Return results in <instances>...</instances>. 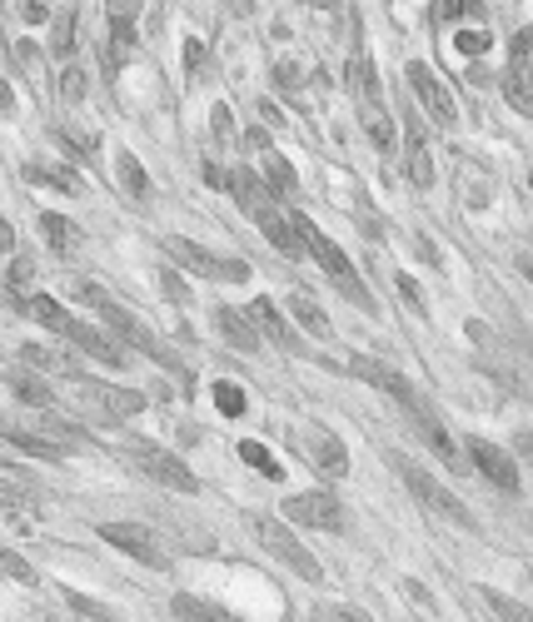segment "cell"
<instances>
[{
	"label": "cell",
	"instance_id": "obj_39",
	"mask_svg": "<svg viewBox=\"0 0 533 622\" xmlns=\"http://www.w3.org/2000/svg\"><path fill=\"white\" fill-rule=\"evenodd\" d=\"M60 100H65V105H75V100H85V75L75 71V65H71V71H65V75H60Z\"/></svg>",
	"mask_w": 533,
	"mask_h": 622
},
{
	"label": "cell",
	"instance_id": "obj_25",
	"mask_svg": "<svg viewBox=\"0 0 533 622\" xmlns=\"http://www.w3.org/2000/svg\"><path fill=\"white\" fill-rule=\"evenodd\" d=\"M170 618L175 622H239V618H230V608H214V602L195 598V593H175L170 598Z\"/></svg>",
	"mask_w": 533,
	"mask_h": 622
},
{
	"label": "cell",
	"instance_id": "obj_33",
	"mask_svg": "<svg viewBox=\"0 0 533 622\" xmlns=\"http://www.w3.org/2000/svg\"><path fill=\"white\" fill-rule=\"evenodd\" d=\"M235 448H239V458H245V463H249V469H255V473H264V478H274V483L285 478V469H280V458H274L264 444H255V438H245V444H235Z\"/></svg>",
	"mask_w": 533,
	"mask_h": 622
},
{
	"label": "cell",
	"instance_id": "obj_8",
	"mask_svg": "<svg viewBox=\"0 0 533 622\" xmlns=\"http://www.w3.org/2000/svg\"><path fill=\"white\" fill-rule=\"evenodd\" d=\"M404 80L414 85V100L429 110V115H434V125H444V129L459 125V105H454L449 85L438 80V75L429 71L424 60H409V65H404Z\"/></svg>",
	"mask_w": 533,
	"mask_h": 622
},
{
	"label": "cell",
	"instance_id": "obj_4",
	"mask_svg": "<svg viewBox=\"0 0 533 622\" xmlns=\"http://www.w3.org/2000/svg\"><path fill=\"white\" fill-rule=\"evenodd\" d=\"M125 458H131L154 488H170V494H200V478L190 473V463H179L170 448L150 444V438H131V444H125Z\"/></svg>",
	"mask_w": 533,
	"mask_h": 622
},
{
	"label": "cell",
	"instance_id": "obj_43",
	"mask_svg": "<svg viewBox=\"0 0 533 622\" xmlns=\"http://www.w3.org/2000/svg\"><path fill=\"white\" fill-rule=\"evenodd\" d=\"M454 50H463V55H484V50H488V36H484V30H463V36L454 40Z\"/></svg>",
	"mask_w": 533,
	"mask_h": 622
},
{
	"label": "cell",
	"instance_id": "obj_12",
	"mask_svg": "<svg viewBox=\"0 0 533 622\" xmlns=\"http://www.w3.org/2000/svg\"><path fill=\"white\" fill-rule=\"evenodd\" d=\"M299 453H305L320 473H330V478H344V473H349V448H344L330 428H320V423L299 428Z\"/></svg>",
	"mask_w": 533,
	"mask_h": 622
},
{
	"label": "cell",
	"instance_id": "obj_47",
	"mask_svg": "<svg viewBox=\"0 0 533 622\" xmlns=\"http://www.w3.org/2000/svg\"><path fill=\"white\" fill-rule=\"evenodd\" d=\"M210 125H214V135H220V140H230V129H235V120H230V110H225V105H214Z\"/></svg>",
	"mask_w": 533,
	"mask_h": 622
},
{
	"label": "cell",
	"instance_id": "obj_9",
	"mask_svg": "<svg viewBox=\"0 0 533 622\" xmlns=\"http://www.w3.org/2000/svg\"><path fill=\"white\" fill-rule=\"evenodd\" d=\"M404 483H409V494L419 498V503L429 508V513H438L444 523H454V528H474V513L459 503V498L444 488V483H434L424 469H414V463H404Z\"/></svg>",
	"mask_w": 533,
	"mask_h": 622
},
{
	"label": "cell",
	"instance_id": "obj_20",
	"mask_svg": "<svg viewBox=\"0 0 533 622\" xmlns=\"http://www.w3.org/2000/svg\"><path fill=\"white\" fill-rule=\"evenodd\" d=\"M255 224H260L264 235H270V245L280 249V254H289V259H299L305 254V245H299V235H295V220H289L280 204H270V210H260L255 214Z\"/></svg>",
	"mask_w": 533,
	"mask_h": 622
},
{
	"label": "cell",
	"instance_id": "obj_36",
	"mask_svg": "<svg viewBox=\"0 0 533 622\" xmlns=\"http://www.w3.org/2000/svg\"><path fill=\"white\" fill-rule=\"evenodd\" d=\"M484 598L494 602V612H498L504 622H533V608H523V602L504 598V593H494V587H484Z\"/></svg>",
	"mask_w": 533,
	"mask_h": 622
},
{
	"label": "cell",
	"instance_id": "obj_13",
	"mask_svg": "<svg viewBox=\"0 0 533 622\" xmlns=\"http://www.w3.org/2000/svg\"><path fill=\"white\" fill-rule=\"evenodd\" d=\"M504 95H509L519 110H529V115H533V30L513 36L509 75H504Z\"/></svg>",
	"mask_w": 533,
	"mask_h": 622
},
{
	"label": "cell",
	"instance_id": "obj_24",
	"mask_svg": "<svg viewBox=\"0 0 533 622\" xmlns=\"http://www.w3.org/2000/svg\"><path fill=\"white\" fill-rule=\"evenodd\" d=\"M260 179H264V189H270V200L274 195H280V200H295L299 195V179H295V170H289V160L285 154H274V150H264Z\"/></svg>",
	"mask_w": 533,
	"mask_h": 622
},
{
	"label": "cell",
	"instance_id": "obj_23",
	"mask_svg": "<svg viewBox=\"0 0 533 622\" xmlns=\"http://www.w3.org/2000/svg\"><path fill=\"white\" fill-rule=\"evenodd\" d=\"M25 314L36 319L40 329H50V334H60V339H65V334H71V309L65 304H55V299H50V294H30V299H25Z\"/></svg>",
	"mask_w": 533,
	"mask_h": 622
},
{
	"label": "cell",
	"instance_id": "obj_40",
	"mask_svg": "<svg viewBox=\"0 0 533 622\" xmlns=\"http://www.w3.org/2000/svg\"><path fill=\"white\" fill-rule=\"evenodd\" d=\"M0 508H36V498L21 483H0Z\"/></svg>",
	"mask_w": 533,
	"mask_h": 622
},
{
	"label": "cell",
	"instance_id": "obj_34",
	"mask_svg": "<svg viewBox=\"0 0 533 622\" xmlns=\"http://www.w3.org/2000/svg\"><path fill=\"white\" fill-rule=\"evenodd\" d=\"M40 235L50 239V249H55V254H71L75 229H71L65 220H60V214H40Z\"/></svg>",
	"mask_w": 533,
	"mask_h": 622
},
{
	"label": "cell",
	"instance_id": "obj_32",
	"mask_svg": "<svg viewBox=\"0 0 533 622\" xmlns=\"http://www.w3.org/2000/svg\"><path fill=\"white\" fill-rule=\"evenodd\" d=\"M21 359H25V364H36L40 374H65V378H75V364H71V359H65V353H55V349H46V344H25Z\"/></svg>",
	"mask_w": 533,
	"mask_h": 622
},
{
	"label": "cell",
	"instance_id": "obj_42",
	"mask_svg": "<svg viewBox=\"0 0 533 622\" xmlns=\"http://www.w3.org/2000/svg\"><path fill=\"white\" fill-rule=\"evenodd\" d=\"M65 608L85 612V618H106V612H110V608H100V602H90L85 593H71V587H65Z\"/></svg>",
	"mask_w": 533,
	"mask_h": 622
},
{
	"label": "cell",
	"instance_id": "obj_26",
	"mask_svg": "<svg viewBox=\"0 0 533 622\" xmlns=\"http://www.w3.org/2000/svg\"><path fill=\"white\" fill-rule=\"evenodd\" d=\"M249 324H255V334H270L280 349H299V339L285 329V319H280V309H274L270 299H255V304H249Z\"/></svg>",
	"mask_w": 533,
	"mask_h": 622
},
{
	"label": "cell",
	"instance_id": "obj_46",
	"mask_svg": "<svg viewBox=\"0 0 533 622\" xmlns=\"http://www.w3.org/2000/svg\"><path fill=\"white\" fill-rule=\"evenodd\" d=\"M21 21H25V25L50 21V5H46V0H25V5H21Z\"/></svg>",
	"mask_w": 533,
	"mask_h": 622
},
{
	"label": "cell",
	"instance_id": "obj_18",
	"mask_svg": "<svg viewBox=\"0 0 533 622\" xmlns=\"http://www.w3.org/2000/svg\"><path fill=\"white\" fill-rule=\"evenodd\" d=\"M404 154H409V185H419V189H429L434 185V154H429V135H424V125H419V115H409L404 120Z\"/></svg>",
	"mask_w": 533,
	"mask_h": 622
},
{
	"label": "cell",
	"instance_id": "obj_14",
	"mask_svg": "<svg viewBox=\"0 0 533 622\" xmlns=\"http://www.w3.org/2000/svg\"><path fill=\"white\" fill-rule=\"evenodd\" d=\"M404 409H409V419L419 423V434L429 438V448H434V458H438V463H449V469H463L459 444H454V434H449V428H444V423H438V413L429 409V403L419 399V394H414V399H409V403H404Z\"/></svg>",
	"mask_w": 533,
	"mask_h": 622
},
{
	"label": "cell",
	"instance_id": "obj_38",
	"mask_svg": "<svg viewBox=\"0 0 533 622\" xmlns=\"http://www.w3.org/2000/svg\"><path fill=\"white\" fill-rule=\"evenodd\" d=\"M75 40V11H60L55 15V36H50V50H55V55H65V46H71Z\"/></svg>",
	"mask_w": 533,
	"mask_h": 622
},
{
	"label": "cell",
	"instance_id": "obj_28",
	"mask_svg": "<svg viewBox=\"0 0 533 622\" xmlns=\"http://www.w3.org/2000/svg\"><path fill=\"white\" fill-rule=\"evenodd\" d=\"M289 314H295V319H299V329H309L314 339H330V334H334L330 314H324V309L314 304L309 294H295V299H289Z\"/></svg>",
	"mask_w": 533,
	"mask_h": 622
},
{
	"label": "cell",
	"instance_id": "obj_21",
	"mask_svg": "<svg viewBox=\"0 0 533 622\" xmlns=\"http://www.w3.org/2000/svg\"><path fill=\"white\" fill-rule=\"evenodd\" d=\"M214 329H220V339L225 344H235V349H245V353L260 349V334H255L249 314H239V309H230V304L214 309Z\"/></svg>",
	"mask_w": 533,
	"mask_h": 622
},
{
	"label": "cell",
	"instance_id": "obj_44",
	"mask_svg": "<svg viewBox=\"0 0 533 622\" xmlns=\"http://www.w3.org/2000/svg\"><path fill=\"white\" fill-rule=\"evenodd\" d=\"M30 279H36V264L21 254V259L11 264V279H5V284H11V289H21V284H30Z\"/></svg>",
	"mask_w": 533,
	"mask_h": 622
},
{
	"label": "cell",
	"instance_id": "obj_3",
	"mask_svg": "<svg viewBox=\"0 0 533 622\" xmlns=\"http://www.w3.org/2000/svg\"><path fill=\"white\" fill-rule=\"evenodd\" d=\"M349 85H355V105H359V125H364V135H369V145L380 154H389L394 150V120H389V110H384V100H380V80H374V65H369L364 55L349 65Z\"/></svg>",
	"mask_w": 533,
	"mask_h": 622
},
{
	"label": "cell",
	"instance_id": "obj_53",
	"mask_svg": "<svg viewBox=\"0 0 533 622\" xmlns=\"http://www.w3.org/2000/svg\"><path fill=\"white\" fill-rule=\"evenodd\" d=\"M50 622H65V618H50Z\"/></svg>",
	"mask_w": 533,
	"mask_h": 622
},
{
	"label": "cell",
	"instance_id": "obj_30",
	"mask_svg": "<svg viewBox=\"0 0 533 622\" xmlns=\"http://www.w3.org/2000/svg\"><path fill=\"white\" fill-rule=\"evenodd\" d=\"M11 60H15V71H21L30 85H46V50H40L36 40H15Z\"/></svg>",
	"mask_w": 533,
	"mask_h": 622
},
{
	"label": "cell",
	"instance_id": "obj_50",
	"mask_svg": "<svg viewBox=\"0 0 533 622\" xmlns=\"http://www.w3.org/2000/svg\"><path fill=\"white\" fill-rule=\"evenodd\" d=\"M165 289H170V299H185V284H179L175 274H165Z\"/></svg>",
	"mask_w": 533,
	"mask_h": 622
},
{
	"label": "cell",
	"instance_id": "obj_2",
	"mask_svg": "<svg viewBox=\"0 0 533 622\" xmlns=\"http://www.w3.org/2000/svg\"><path fill=\"white\" fill-rule=\"evenodd\" d=\"M75 294H80L85 304H96V309H100V319H106V324H110V334H115L120 344H131V349L150 353V359H160V364H165V369H179L175 349H165V344H160L150 329H145L140 319H131V314H125V309H120V304H110V299L96 289V284H75Z\"/></svg>",
	"mask_w": 533,
	"mask_h": 622
},
{
	"label": "cell",
	"instance_id": "obj_11",
	"mask_svg": "<svg viewBox=\"0 0 533 622\" xmlns=\"http://www.w3.org/2000/svg\"><path fill=\"white\" fill-rule=\"evenodd\" d=\"M285 518L299 523V528H320V533H339L344 528V508L334 494L314 488V494H295L285 498Z\"/></svg>",
	"mask_w": 533,
	"mask_h": 622
},
{
	"label": "cell",
	"instance_id": "obj_27",
	"mask_svg": "<svg viewBox=\"0 0 533 622\" xmlns=\"http://www.w3.org/2000/svg\"><path fill=\"white\" fill-rule=\"evenodd\" d=\"M25 179L50 185V189H65V195H80V175H75L71 165H55V160H30V165H25Z\"/></svg>",
	"mask_w": 533,
	"mask_h": 622
},
{
	"label": "cell",
	"instance_id": "obj_41",
	"mask_svg": "<svg viewBox=\"0 0 533 622\" xmlns=\"http://www.w3.org/2000/svg\"><path fill=\"white\" fill-rule=\"evenodd\" d=\"M204 71H210V55H204L200 40H190L185 46V75H204Z\"/></svg>",
	"mask_w": 533,
	"mask_h": 622
},
{
	"label": "cell",
	"instance_id": "obj_51",
	"mask_svg": "<svg viewBox=\"0 0 533 622\" xmlns=\"http://www.w3.org/2000/svg\"><path fill=\"white\" fill-rule=\"evenodd\" d=\"M5 105H11V90H5V85H0V115H5Z\"/></svg>",
	"mask_w": 533,
	"mask_h": 622
},
{
	"label": "cell",
	"instance_id": "obj_45",
	"mask_svg": "<svg viewBox=\"0 0 533 622\" xmlns=\"http://www.w3.org/2000/svg\"><path fill=\"white\" fill-rule=\"evenodd\" d=\"M469 11H479V5H463V0H438L434 5L438 21H459V15H469Z\"/></svg>",
	"mask_w": 533,
	"mask_h": 622
},
{
	"label": "cell",
	"instance_id": "obj_16",
	"mask_svg": "<svg viewBox=\"0 0 533 622\" xmlns=\"http://www.w3.org/2000/svg\"><path fill=\"white\" fill-rule=\"evenodd\" d=\"M344 374L364 378V384H369V388H380V394H394L399 403L414 399V388H409V378H404L399 369L380 364V359H364V353H349V369H344Z\"/></svg>",
	"mask_w": 533,
	"mask_h": 622
},
{
	"label": "cell",
	"instance_id": "obj_49",
	"mask_svg": "<svg viewBox=\"0 0 533 622\" xmlns=\"http://www.w3.org/2000/svg\"><path fill=\"white\" fill-rule=\"evenodd\" d=\"M11 249H15V229L0 220V254H11Z\"/></svg>",
	"mask_w": 533,
	"mask_h": 622
},
{
	"label": "cell",
	"instance_id": "obj_7",
	"mask_svg": "<svg viewBox=\"0 0 533 622\" xmlns=\"http://www.w3.org/2000/svg\"><path fill=\"white\" fill-rule=\"evenodd\" d=\"M255 533H260V543H264V548H270V558H274V563H285L295 577H305V583H320V577H324L320 558H314V552H309L305 543H299L289 528H280V523H270V518H260V523H255Z\"/></svg>",
	"mask_w": 533,
	"mask_h": 622
},
{
	"label": "cell",
	"instance_id": "obj_31",
	"mask_svg": "<svg viewBox=\"0 0 533 622\" xmlns=\"http://www.w3.org/2000/svg\"><path fill=\"white\" fill-rule=\"evenodd\" d=\"M115 175H120V185L131 189V200H150V175H145V165L131 150L115 154Z\"/></svg>",
	"mask_w": 533,
	"mask_h": 622
},
{
	"label": "cell",
	"instance_id": "obj_6",
	"mask_svg": "<svg viewBox=\"0 0 533 622\" xmlns=\"http://www.w3.org/2000/svg\"><path fill=\"white\" fill-rule=\"evenodd\" d=\"M71 394L85 403V409H96L100 419H140L150 409L140 388H120V384H100V378H71Z\"/></svg>",
	"mask_w": 533,
	"mask_h": 622
},
{
	"label": "cell",
	"instance_id": "obj_37",
	"mask_svg": "<svg viewBox=\"0 0 533 622\" xmlns=\"http://www.w3.org/2000/svg\"><path fill=\"white\" fill-rule=\"evenodd\" d=\"M0 573H5V577H15V583H36V568L25 563L21 552H11V548H5V543H0Z\"/></svg>",
	"mask_w": 533,
	"mask_h": 622
},
{
	"label": "cell",
	"instance_id": "obj_1",
	"mask_svg": "<svg viewBox=\"0 0 533 622\" xmlns=\"http://www.w3.org/2000/svg\"><path fill=\"white\" fill-rule=\"evenodd\" d=\"M295 235H299V245H305V254L320 259V270L330 274V279L339 284V289L349 294V299H355L364 314H380V304H374V299H369V289L359 284V274H355V264H349V254H344V249L334 245V239L324 235V229L309 220V214H295Z\"/></svg>",
	"mask_w": 533,
	"mask_h": 622
},
{
	"label": "cell",
	"instance_id": "obj_17",
	"mask_svg": "<svg viewBox=\"0 0 533 622\" xmlns=\"http://www.w3.org/2000/svg\"><path fill=\"white\" fill-rule=\"evenodd\" d=\"M65 339H71L75 349H85V353H90V359H100V364H110V369H125V359H131V353H125V344H120L115 334L96 329V324H80V319H75V324H71V334H65Z\"/></svg>",
	"mask_w": 533,
	"mask_h": 622
},
{
	"label": "cell",
	"instance_id": "obj_15",
	"mask_svg": "<svg viewBox=\"0 0 533 622\" xmlns=\"http://www.w3.org/2000/svg\"><path fill=\"white\" fill-rule=\"evenodd\" d=\"M110 40H106V71H125V60L135 55V15L140 5H110Z\"/></svg>",
	"mask_w": 533,
	"mask_h": 622
},
{
	"label": "cell",
	"instance_id": "obj_22",
	"mask_svg": "<svg viewBox=\"0 0 533 622\" xmlns=\"http://www.w3.org/2000/svg\"><path fill=\"white\" fill-rule=\"evenodd\" d=\"M230 195L239 200V210H245L249 220L274 204V200H270V189H264V179L255 175V170H235V175H230Z\"/></svg>",
	"mask_w": 533,
	"mask_h": 622
},
{
	"label": "cell",
	"instance_id": "obj_48",
	"mask_svg": "<svg viewBox=\"0 0 533 622\" xmlns=\"http://www.w3.org/2000/svg\"><path fill=\"white\" fill-rule=\"evenodd\" d=\"M399 294H404V299H409V304L419 309V314H429V309H424V299H419V284L409 279V274H399Z\"/></svg>",
	"mask_w": 533,
	"mask_h": 622
},
{
	"label": "cell",
	"instance_id": "obj_35",
	"mask_svg": "<svg viewBox=\"0 0 533 622\" xmlns=\"http://www.w3.org/2000/svg\"><path fill=\"white\" fill-rule=\"evenodd\" d=\"M214 409L225 413V419H239V413H245V388L220 378V384H214Z\"/></svg>",
	"mask_w": 533,
	"mask_h": 622
},
{
	"label": "cell",
	"instance_id": "obj_29",
	"mask_svg": "<svg viewBox=\"0 0 533 622\" xmlns=\"http://www.w3.org/2000/svg\"><path fill=\"white\" fill-rule=\"evenodd\" d=\"M5 384H11L25 403H36L40 413H50V409H55V394H50V384H46V378H40V374H15V369H11V374H5Z\"/></svg>",
	"mask_w": 533,
	"mask_h": 622
},
{
	"label": "cell",
	"instance_id": "obj_52",
	"mask_svg": "<svg viewBox=\"0 0 533 622\" xmlns=\"http://www.w3.org/2000/svg\"><path fill=\"white\" fill-rule=\"evenodd\" d=\"M0 473H15V463H11V458H5V453H0Z\"/></svg>",
	"mask_w": 533,
	"mask_h": 622
},
{
	"label": "cell",
	"instance_id": "obj_19",
	"mask_svg": "<svg viewBox=\"0 0 533 622\" xmlns=\"http://www.w3.org/2000/svg\"><path fill=\"white\" fill-rule=\"evenodd\" d=\"M469 448H474L479 473H484L494 488H504V494H513V488H519V469H513V458L504 453V448H494L488 438H469Z\"/></svg>",
	"mask_w": 533,
	"mask_h": 622
},
{
	"label": "cell",
	"instance_id": "obj_5",
	"mask_svg": "<svg viewBox=\"0 0 533 622\" xmlns=\"http://www.w3.org/2000/svg\"><path fill=\"white\" fill-rule=\"evenodd\" d=\"M165 254L175 259L179 270H190L195 279H214V284H245L249 279L245 259H220V254H210L204 245H195V239H185V235H170Z\"/></svg>",
	"mask_w": 533,
	"mask_h": 622
},
{
	"label": "cell",
	"instance_id": "obj_10",
	"mask_svg": "<svg viewBox=\"0 0 533 622\" xmlns=\"http://www.w3.org/2000/svg\"><path fill=\"white\" fill-rule=\"evenodd\" d=\"M100 538H106L110 548L131 552L135 563L154 568V573H170V552L160 548V543H154V533L140 528V523H106V528H100Z\"/></svg>",
	"mask_w": 533,
	"mask_h": 622
}]
</instances>
